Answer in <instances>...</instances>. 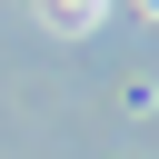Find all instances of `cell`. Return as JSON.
I'll return each mask as SVG.
<instances>
[{"label":"cell","instance_id":"cell-2","mask_svg":"<svg viewBox=\"0 0 159 159\" xmlns=\"http://www.w3.org/2000/svg\"><path fill=\"white\" fill-rule=\"evenodd\" d=\"M139 10H149V20H159V0H139Z\"/></svg>","mask_w":159,"mask_h":159},{"label":"cell","instance_id":"cell-1","mask_svg":"<svg viewBox=\"0 0 159 159\" xmlns=\"http://www.w3.org/2000/svg\"><path fill=\"white\" fill-rule=\"evenodd\" d=\"M40 10H50V30H89V20L109 10V0H40Z\"/></svg>","mask_w":159,"mask_h":159}]
</instances>
